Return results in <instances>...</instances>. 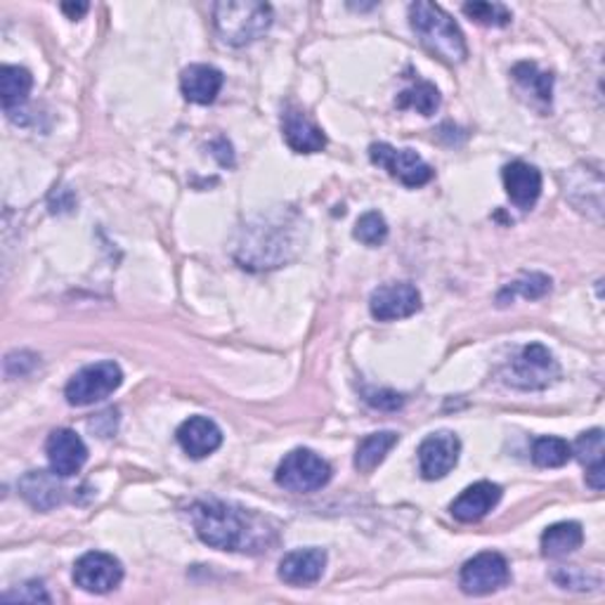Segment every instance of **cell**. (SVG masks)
<instances>
[{"label": "cell", "mask_w": 605, "mask_h": 605, "mask_svg": "<svg viewBox=\"0 0 605 605\" xmlns=\"http://www.w3.org/2000/svg\"><path fill=\"white\" fill-rule=\"evenodd\" d=\"M192 526L199 540L220 552H263L268 526L258 516L225 502H199L192 506Z\"/></svg>", "instance_id": "cell-1"}, {"label": "cell", "mask_w": 605, "mask_h": 605, "mask_svg": "<svg viewBox=\"0 0 605 605\" xmlns=\"http://www.w3.org/2000/svg\"><path fill=\"white\" fill-rule=\"evenodd\" d=\"M409 22L411 29L419 36L421 46L429 50L433 58L447 64H461L469 58V48H466V38L461 29L440 5L425 3V0L411 3Z\"/></svg>", "instance_id": "cell-2"}, {"label": "cell", "mask_w": 605, "mask_h": 605, "mask_svg": "<svg viewBox=\"0 0 605 605\" xmlns=\"http://www.w3.org/2000/svg\"><path fill=\"white\" fill-rule=\"evenodd\" d=\"M274 20L272 5L260 0H223L213 5V26L227 46H249L263 36Z\"/></svg>", "instance_id": "cell-3"}, {"label": "cell", "mask_w": 605, "mask_h": 605, "mask_svg": "<svg viewBox=\"0 0 605 605\" xmlns=\"http://www.w3.org/2000/svg\"><path fill=\"white\" fill-rule=\"evenodd\" d=\"M274 480L288 492L310 494L322 490L332 480V466L312 449H294L277 466Z\"/></svg>", "instance_id": "cell-4"}, {"label": "cell", "mask_w": 605, "mask_h": 605, "mask_svg": "<svg viewBox=\"0 0 605 605\" xmlns=\"http://www.w3.org/2000/svg\"><path fill=\"white\" fill-rule=\"evenodd\" d=\"M558 376H560V367L552 350L544 348L542 343H532V346H526L514 357L511 365H508V371L504 374V381L514 388L542 391L546 386H552Z\"/></svg>", "instance_id": "cell-5"}, {"label": "cell", "mask_w": 605, "mask_h": 605, "mask_svg": "<svg viewBox=\"0 0 605 605\" xmlns=\"http://www.w3.org/2000/svg\"><path fill=\"white\" fill-rule=\"evenodd\" d=\"M123 381V371L116 362H98L84 367L66 383L64 397L72 407H88L102 403L112 395Z\"/></svg>", "instance_id": "cell-6"}, {"label": "cell", "mask_w": 605, "mask_h": 605, "mask_svg": "<svg viewBox=\"0 0 605 605\" xmlns=\"http://www.w3.org/2000/svg\"><path fill=\"white\" fill-rule=\"evenodd\" d=\"M369 159L405 187H421L433 181V169L415 149H395L388 143H374L369 147Z\"/></svg>", "instance_id": "cell-7"}, {"label": "cell", "mask_w": 605, "mask_h": 605, "mask_svg": "<svg viewBox=\"0 0 605 605\" xmlns=\"http://www.w3.org/2000/svg\"><path fill=\"white\" fill-rule=\"evenodd\" d=\"M508 580H511L508 563L502 554H494V552L478 554L471 560H466L459 575L461 591L469 596L494 594V591L506 587Z\"/></svg>", "instance_id": "cell-8"}, {"label": "cell", "mask_w": 605, "mask_h": 605, "mask_svg": "<svg viewBox=\"0 0 605 605\" xmlns=\"http://www.w3.org/2000/svg\"><path fill=\"white\" fill-rule=\"evenodd\" d=\"M123 580V566L119 558L104 552L84 554L74 566V582L88 594H109Z\"/></svg>", "instance_id": "cell-9"}, {"label": "cell", "mask_w": 605, "mask_h": 605, "mask_svg": "<svg viewBox=\"0 0 605 605\" xmlns=\"http://www.w3.org/2000/svg\"><path fill=\"white\" fill-rule=\"evenodd\" d=\"M369 310L379 322L405 320L421 310V294L411 284H383L369 298Z\"/></svg>", "instance_id": "cell-10"}, {"label": "cell", "mask_w": 605, "mask_h": 605, "mask_svg": "<svg viewBox=\"0 0 605 605\" xmlns=\"http://www.w3.org/2000/svg\"><path fill=\"white\" fill-rule=\"evenodd\" d=\"M461 443L449 431L433 433L419 445V469L425 480L445 478L459 464Z\"/></svg>", "instance_id": "cell-11"}, {"label": "cell", "mask_w": 605, "mask_h": 605, "mask_svg": "<svg viewBox=\"0 0 605 605\" xmlns=\"http://www.w3.org/2000/svg\"><path fill=\"white\" fill-rule=\"evenodd\" d=\"M46 454L50 461V469L58 473L60 478L76 476L88 459V447L81 435L69 429H58L52 431L48 443H46Z\"/></svg>", "instance_id": "cell-12"}, {"label": "cell", "mask_w": 605, "mask_h": 605, "mask_svg": "<svg viewBox=\"0 0 605 605\" xmlns=\"http://www.w3.org/2000/svg\"><path fill=\"white\" fill-rule=\"evenodd\" d=\"M282 135L286 145L298 155H318L326 147L324 131L306 112L296 107L284 109L282 114Z\"/></svg>", "instance_id": "cell-13"}, {"label": "cell", "mask_w": 605, "mask_h": 605, "mask_svg": "<svg viewBox=\"0 0 605 605\" xmlns=\"http://www.w3.org/2000/svg\"><path fill=\"white\" fill-rule=\"evenodd\" d=\"M502 181L508 199H511L518 209L528 211L538 203L542 195V173L526 161H511L502 171Z\"/></svg>", "instance_id": "cell-14"}, {"label": "cell", "mask_w": 605, "mask_h": 605, "mask_svg": "<svg viewBox=\"0 0 605 605\" xmlns=\"http://www.w3.org/2000/svg\"><path fill=\"white\" fill-rule=\"evenodd\" d=\"M177 443L192 459H203L223 445V431L209 417H189L175 433Z\"/></svg>", "instance_id": "cell-15"}, {"label": "cell", "mask_w": 605, "mask_h": 605, "mask_svg": "<svg viewBox=\"0 0 605 605\" xmlns=\"http://www.w3.org/2000/svg\"><path fill=\"white\" fill-rule=\"evenodd\" d=\"M499 499L502 487L490 483V480H480V483L466 487L459 497L452 502L449 511L459 522H478L499 504Z\"/></svg>", "instance_id": "cell-16"}, {"label": "cell", "mask_w": 605, "mask_h": 605, "mask_svg": "<svg viewBox=\"0 0 605 605\" xmlns=\"http://www.w3.org/2000/svg\"><path fill=\"white\" fill-rule=\"evenodd\" d=\"M326 568V554L322 548H298L280 560V580L292 587H310L320 582Z\"/></svg>", "instance_id": "cell-17"}, {"label": "cell", "mask_w": 605, "mask_h": 605, "mask_svg": "<svg viewBox=\"0 0 605 605\" xmlns=\"http://www.w3.org/2000/svg\"><path fill=\"white\" fill-rule=\"evenodd\" d=\"M223 72L211 64H189L181 76V90L189 102L211 104L223 88Z\"/></svg>", "instance_id": "cell-18"}, {"label": "cell", "mask_w": 605, "mask_h": 605, "mask_svg": "<svg viewBox=\"0 0 605 605\" xmlns=\"http://www.w3.org/2000/svg\"><path fill=\"white\" fill-rule=\"evenodd\" d=\"M22 497L38 511H50L64 502V487L60 485V476L50 471H29L20 480Z\"/></svg>", "instance_id": "cell-19"}, {"label": "cell", "mask_w": 605, "mask_h": 605, "mask_svg": "<svg viewBox=\"0 0 605 605\" xmlns=\"http://www.w3.org/2000/svg\"><path fill=\"white\" fill-rule=\"evenodd\" d=\"M32 86H34V78L24 66L5 64L0 69V102H3L5 114L12 121H17L22 107L26 104V100H29Z\"/></svg>", "instance_id": "cell-20"}, {"label": "cell", "mask_w": 605, "mask_h": 605, "mask_svg": "<svg viewBox=\"0 0 605 605\" xmlns=\"http://www.w3.org/2000/svg\"><path fill=\"white\" fill-rule=\"evenodd\" d=\"M584 542L580 522H556L542 534V554L548 558H563L575 554Z\"/></svg>", "instance_id": "cell-21"}, {"label": "cell", "mask_w": 605, "mask_h": 605, "mask_svg": "<svg viewBox=\"0 0 605 605\" xmlns=\"http://www.w3.org/2000/svg\"><path fill=\"white\" fill-rule=\"evenodd\" d=\"M397 440H400V435L393 431H381V433L367 435L355 452V469L362 473L374 471L376 466L383 464V459L388 457V452L397 445Z\"/></svg>", "instance_id": "cell-22"}, {"label": "cell", "mask_w": 605, "mask_h": 605, "mask_svg": "<svg viewBox=\"0 0 605 605\" xmlns=\"http://www.w3.org/2000/svg\"><path fill=\"white\" fill-rule=\"evenodd\" d=\"M440 102H443L440 90L433 84H429V81H417L415 86L403 90L395 100V104L400 109H415L421 116H433L440 109Z\"/></svg>", "instance_id": "cell-23"}, {"label": "cell", "mask_w": 605, "mask_h": 605, "mask_svg": "<svg viewBox=\"0 0 605 605\" xmlns=\"http://www.w3.org/2000/svg\"><path fill=\"white\" fill-rule=\"evenodd\" d=\"M572 457V447L563 437L544 435L538 437L532 445V461L542 466V469H560Z\"/></svg>", "instance_id": "cell-24"}, {"label": "cell", "mask_w": 605, "mask_h": 605, "mask_svg": "<svg viewBox=\"0 0 605 605\" xmlns=\"http://www.w3.org/2000/svg\"><path fill=\"white\" fill-rule=\"evenodd\" d=\"M514 78L518 84L530 90L534 98H540L542 102H552V92H554V76L540 72L538 64L532 62H520L514 66Z\"/></svg>", "instance_id": "cell-25"}, {"label": "cell", "mask_w": 605, "mask_h": 605, "mask_svg": "<svg viewBox=\"0 0 605 605\" xmlns=\"http://www.w3.org/2000/svg\"><path fill=\"white\" fill-rule=\"evenodd\" d=\"M570 447H572V454L577 457V461L587 466V471L589 469H601V466H605V459H603L605 449H603V431L601 429L582 433L580 437H577V443L570 445Z\"/></svg>", "instance_id": "cell-26"}, {"label": "cell", "mask_w": 605, "mask_h": 605, "mask_svg": "<svg viewBox=\"0 0 605 605\" xmlns=\"http://www.w3.org/2000/svg\"><path fill=\"white\" fill-rule=\"evenodd\" d=\"M548 292H552V280H548L546 274L532 272V274H526V277H520L518 282H514L511 286H506L504 292L499 294V302L504 306L506 298L514 300L516 296L534 300V298H542Z\"/></svg>", "instance_id": "cell-27"}, {"label": "cell", "mask_w": 605, "mask_h": 605, "mask_svg": "<svg viewBox=\"0 0 605 605\" xmlns=\"http://www.w3.org/2000/svg\"><path fill=\"white\" fill-rule=\"evenodd\" d=\"M464 15L483 24V26H506L508 22L514 20L511 10H508L504 3H483V0H476V3H466L464 5Z\"/></svg>", "instance_id": "cell-28"}, {"label": "cell", "mask_w": 605, "mask_h": 605, "mask_svg": "<svg viewBox=\"0 0 605 605\" xmlns=\"http://www.w3.org/2000/svg\"><path fill=\"white\" fill-rule=\"evenodd\" d=\"M355 239L365 246H381L388 239V223L379 211H369L355 223Z\"/></svg>", "instance_id": "cell-29"}, {"label": "cell", "mask_w": 605, "mask_h": 605, "mask_svg": "<svg viewBox=\"0 0 605 605\" xmlns=\"http://www.w3.org/2000/svg\"><path fill=\"white\" fill-rule=\"evenodd\" d=\"M3 601H26V603H50V596L46 594V589L40 582H26L22 584L17 591H8L3 594Z\"/></svg>", "instance_id": "cell-30"}, {"label": "cell", "mask_w": 605, "mask_h": 605, "mask_svg": "<svg viewBox=\"0 0 605 605\" xmlns=\"http://www.w3.org/2000/svg\"><path fill=\"white\" fill-rule=\"evenodd\" d=\"M367 400L369 405H374V407H381V409H397V407H403L405 403V397L403 395H397V393H367Z\"/></svg>", "instance_id": "cell-31"}, {"label": "cell", "mask_w": 605, "mask_h": 605, "mask_svg": "<svg viewBox=\"0 0 605 605\" xmlns=\"http://www.w3.org/2000/svg\"><path fill=\"white\" fill-rule=\"evenodd\" d=\"M90 10L88 3H62V12L69 20H81Z\"/></svg>", "instance_id": "cell-32"}]
</instances>
